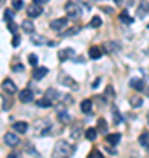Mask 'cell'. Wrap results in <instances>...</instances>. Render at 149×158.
<instances>
[{
	"mask_svg": "<svg viewBox=\"0 0 149 158\" xmlns=\"http://www.w3.org/2000/svg\"><path fill=\"white\" fill-rule=\"evenodd\" d=\"M74 151H75V146L70 144V142H67V141H58L56 144H54V148H53V155L58 156V158L70 156Z\"/></svg>",
	"mask_w": 149,
	"mask_h": 158,
	"instance_id": "cell-1",
	"label": "cell"
},
{
	"mask_svg": "<svg viewBox=\"0 0 149 158\" xmlns=\"http://www.w3.org/2000/svg\"><path fill=\"white\" fill-rule=\"evenodd\" d=\"M58 81H60L63 86L70 88V90H77V88H79V83H77L75 79H72L69 74H65V72H60V74H58Z\"/></svg>",
	"mask_w": 149,
	"mask_h": 158,
	"instance_id": "cell-2",
	"label": "cell"
},
{
	"mask_svg": "<svg viewBox=\"0 0 149 158\" xmlns=\"http://www.w3.org/2000/svg\"><path fill=\"white\" fill-rule=\"evenodd\" d=\"M65 12H67V16L72 18V19L81 18V7L77 6L75 2H67V4H65Z\"/></svg>",
	"mask_w": 149,
	"mask_h": 158,
	"instance_id": "cell-3",
	"label": "cell"
},
{
	"mask_svg": "<svg viewBox=\"0 0 149 158\" xmlns=\"http://www.w3.org/2000/svg\"><path fill=\"white\" fill-rule=\"evenodd\" d=\"M75 56V51L72 48H63V49L58 51V60L60 62H67V60H72Z\"/></svg>",
	"mask_w": 149,
	"mask_h": 158,
	"instance_id": "cell-4",
	"label": "cell"
},
{
	"mask_svg": "<svg viewBox=\"0 0 149 158\" xmlns=\"http://www.w3.org/2000/svg\"><path fill=\"white\" fill-rule=\"evenodd\" d=\"M4 142H6L7 146L16 148L18 144H19V137H18V132H7L6 135H4Z\"/></svg>",
	"mask_w": 149,
	"mask_h": 158,
	"instance_id": "cell-5",
	"label": "cell"
},
{
	"mask_svg": "<svg viewBox=\"0 0 149 158\" xmlns=\"http://www.w3.org/2000/svg\"><path fill=\"white\" fill-rule=\"evenodd\" d=\"M26 14H28L30 18H32V19H34V18H39L40 14H42V6H40V4H30L28 7H26Z\"/></svg>",
	"mask_w": 149,
	"mask_h": 158,
	"instance_id": "cell-6",
	"label": "cell"
},
{
	"mask_svg": "<svg viewBox=\"0 0 149 158\" xmlns=\"http://www.w3.org/2000/svg\"><path fill=\"white\" fill-rule=\"evenodd\" d=\"M147 14H149V2H147V0L139 2V6H137V16L142 19V18H146Z\"/></svg>",
	"mask_w": 149,
	"mask_h": 158,
	"instance_id": "cell-7",
	"label": "cell"
},
{
	"mask_svg": "<svg viewBox=\"0 0 149 158\" xmlns=\"http://www.w3.org/2000/svg\"><path fill=\"white\" fill-rule=\"evenodd\" d=\"M2 90L6 91V93H9V95H12V93H16L18 88L16 85H14V81H11V79H4L2 81Z\"/></svg>",
	"mask_w": 149,
	"mask_h": 158,
	"instance_id": "cell-8",
	"label": "cell"
},
{
	"mask_svg": "<svg viewBox=\"0 0 149 158\" xmlns=\"http://www.w3.org/2000/svg\"><path fill=\"white\" fill-rule=\"evenodd\" d=\"M67 23H69L67 18H58V19H53L49 27H51V30H58V32H60V30H63L67 27Z\"/></svg>",
	"mask_w": 149,
	"mask_h": 158,
	"instance_id": "cell-9",
	"label": "cell"
},
{
	"mask_svg": "<svg viewBox=\"0 0 149 158\" xmlns=\"http://www.w3.org/2000/svg\"><path fill=\"white\" fill-rule=\"evenodd\" d=\"M19 100L23 102V104H28V102L34 100V91L30 90V88H25V90L19 91Z\"/></svg>",
	"mask_w": 149,
	"mask_h": 158,
	"instance_id": "cell-10",
	"label": "cell"
},
{
	"mask_svg": "<svg viewBox=\"0 0 149 158\" xmlns=\"http://www.w3.org/2000/svg\"><path fill=\"white\" fill-rule=\"evenodd\" d=\"M119 49H121V44L119 42H116V40L105 42V46H103V51H105V53H118Z\"/></svg>",
	"mask_w": 149,
	"mask_h": 158,
	"instance_id": "cell-11",
	"label": "cell"
},
{
	"mask_svg": "<svg viewBox=\"0 0 149 158\" xmlns=\"http://www.w3.org/2000/svg\"><path fill=\"white\" fill-rule=\"evenodd\" d=\"M12 130L18 132V134H25V132L28 130V123H26V121H14V123H12Z\"/></svg>",
	"mask_w": 149,
	"mask_h": 158,
	"instance_id": "cell-12",
	"label": "cell"
},
{
	"mask_svg": "<svg viewBox=\"0 0 149 158\" xmlns=\"http://www.w3.org/2000/svg\"><path fill=\"white\" fill-rule=\"evenodd\" d=\"M130 88L132 90H137V91H142V90H146V85H144V79H132L130 81Z\"/></svg>",
	"mask_w": 149,
	"mask_h": 158,
	"instance_id": "cell-13",
	"label": "cell"
},
{
	"mask_svg": "<svg viewBox=\"0 0 149 158\" xmlns=\"http://www.w3.org/2000/svg\"><path fill=\"white\" fill-rule=\"evenodd\" d=\"M102 55H103V48H98V46H91L90 48V58L98 60V58H102Z\"/></svg>",
	"mask_w": 149,
	"mask_h": 158,
	"instance_id": "cell-14",
	"label": "cell"
},
{
	"mask_svg": "<svg viewBox=\"0 0 149 158\" xmlns=\"http://www.w3.org/2000/svg\"><path fill=\"white\" fill-rule=\"evenodd\" d=\"M21 28L25 30V34H34V30H35V27H34V23H32V18H28V19H23V23H21Z\"/></svg>",
	"mask_w": 149,
	"mask_h": 158,
	"instance_id": "cell-15",
	"label": "cell"
},
{
	"mask_svg": "<svg viewBox=\"0 0 149 158\" xmlns=\"http://www.w3.org/2000/svg\"><path fill=\"white\" fill-rule=\"evenodd\" d=\"M139 142H140V146L146 148L147 153H149V132H147V130H144L142 134L139 135Z\"/></svg>",
	"mask_w": 149,
	"mask_h": 158,
	"instance_id": "cell-16",
	"label": "cell"
},
{
	"mask_svg": "<svg viewBox=\"0 0 149 158\" xmlns=\"http://www.w3.org/2000/svg\"><path fill=\"white\" fill-rule=\"evenodd\" d=\"M119 141H121V134H109V135L105 137L107 146H116Z\"/></svg>",
	"mask_w": 149,
	"mask_h": 158,
	"instance_id": "cell-17",
	"label": "cell"
},
{
	"mask_svg": "<svg viewBox=\"0 0 149 158\" xmlns=\"http://www.w3.org/2000/svg\"><path fill=\"white\" fill-rule=\"evenodd\" d=\"M58 119H60V123L67 125L72 118H70V114L67 113V109H62V111H58Z\"/></svg>",
	"mask_w": 149,
	"mask_h": 158,
	"instance_id": "cell-18",
	"label": "cell"
},
{
	"mask_svg": "<svg viewBox=\"0 0 149 158\" xmlns=\"http://www.w3.org/2000/svg\"><path fill=\"white\" fill-rule=\"evenodd\" d=\"M91 107H93V100L91 98H86V100H83L81 102V111L83 113H91Z\"/></svg>",
	"mask_w": 149,
	"mask_h": 158,
	"instance_id": "cell-19",
	"label": "cell"
},
{
	"mask_svg": "<svg viewBox=\"0 0 149 158\" xmlns=\"http://www.w3.org/2000/svg\"><path fill=\"white\" fill-rule=\"evenodd\" d=\"M47 72H49V70H47L46 67H37V69L34 70V79H42V77H46Z\"/></svg>",
	"mask_w": 149,
	"mask_h": 158,
	"instance_id": "cell-20",
	"label": "cell"
},
{
	"mask_svg": "<svg viewBox=\"0 0 149 158\" xmlns=\"http://www.w3.org/2000/svg\"><path fill=\"white\" fill-rule=\"evenodd\" d=\"M46 97H47V98H51L53 102H56L58 98H62V95H60V91H58V90H54V88H49V90L46 91Z\"/></svg>",
	"mask_w": 149,
	"mask_h": 158,
	"instance_id": "cell-21",
	"label": "cell"
},
{
	"mask_svg": "<svg viewBox=\"0 0 149 158\" xmlns=\"http://www.w3.org/2000/svg\"><path fill=\"white\" fill-rule=\"evenodd\" d=\"M32 42H34L35 46H39V44H49V40H47L44 35H35V34H32Z\"/></svg>",
	"mask_w": 149,
	"mask_h": 158,
	"instance_id": "cell-22",
	"label": "cell"
},
{
	"mask_svg": "<svg viewBox=\"0 0 149 158\" xmlns=\"http://www.w3.org/2000/svg\"><path fill=\"white\" fill-rule=\"evenodd\" d=\"M35 104H37L39 107L47 109V107H51V106H53V100H51V98H47V97H44V98H39V100H35Z\"/></svg>",
	"mask_w": 149,
	"mask_h": 158,
	"instance_id": "cell-23",
	"label": "cell"
},
{
	"mask_svg": "<svg viewBox=\"0 0 149 158\" xmlns=\"http://www.w3.org/2000/svg\"><path fill=\"white\" fill-rule=\"evenodd\" d=\"M84 135H86L88 141H95V139H97V135H98V128H86Z\"/></svg>",
	"mask_w": 149,
	"mask_h": 158,
	"instance_id": "cell-24",
	"label": "cell"
},
{
	"mask_svg": "<svg viewBox=\"0 0 149 158\" xmlns=\"http://www.w3.org/2000/svg\"><path fill=\"white\" fill-rule=\"evenodd\" d=\"M49 125V121L47 119H40V121H37L35 123V132H37V135H40L42 134V127H47Z\"/></svg>",
	"mask_w": 149,
	"mask_h": 158,
	"instance_id": "cell-25",
	"label": "cell"
},
{
	"mask_svg": "<svg viewBox=\"0 0 149 158\" xmlns=\"http://www.w3.org/2000/svg\"><path fill=\"white\" fill-rule=\"evenodd\" d=\"M119 19H121V23H126V25H132L133 23V18H130V14H128L126 11H123L119 14Z\"/></svg>",
	"mask_w": 149,
	"mask_h": 158,
	"instance_id": "cell-26",
	"label": "cell"
},
{
	"mask_svg": "<svg viewBox=\"0 0 149 158\" xmlns=\"http://www.w3.org/2000/svg\"><path fill=\"white\" fill-rule=\"evenodd\" d=\"M112 123L114 125L121 123V114H119V111H118V107H114V106H112Z\"/></svg>",
	"mask_w": 149,
	"mask_h": 158,
	"instance_id": "cell-27",
	"label": "cell"
},
{
	"mask_svg": "<svg viewBox=\"0 0 149 158\" xmlns=\"http://www.w3.org/2000/svg\"><path fill=\"white\" fill-rule=\"evenodd\" d=\"M130 106H132V107H140V106H142V98H140V97H132V98H130Z\"/></svg>",
	"mask_w": 149,
	"mask_h": 158,
	"instance_id": "cell-28",
	"label": "cell"
},
{
	"mask_svg": "<svg viewBox=\"0 0 149 158\" xmlns=\"http://www.w3.org/2000/svg\"><path fill=\"white\" fill-rule=\"evenodd\" d=\"M90 25H91L93 28H98V27H102V19H100L98 16H93L91 21H90Z\"/></svg>",
	"mask_w": 149,
	"mask_h": 158,
	"instance_id": "cell-29",
	"label": "cell"
},
{
	"mask_svg": "<svg viewBox=\"0 0 149 158\" xmlns=\"http://www.w3.org/2000/svg\"><path fill=\"white\" fill-rule=\"evenodd\" d=\"M97 128H98V132H107V123H105V119H103V118L98 119Z\"/></svg>",
	"mask_w": 149,
	"mask_h": 158,
	"instance_id": "cell-30",
	"label": "cell"
},
{
	"mask_svg": "<svg viewBox=\"0 0 149 158\" xmlns=\"http://www.w3.org/2000/svg\"><path fill=\"white\" fill-rule=\"evenodd\" d=\"M4 19H6V21H12V19H14V9H6V12H4Z\"/></svg>",
	"mask_w": 149,
	"mask_h": 158,
	"instance_id": "cell-31",
	"label": "cell"
},
{
	"mask_svg": "<svg viewBox=\"0 0 149 158\" xmlns=\"http://www.w3.org/2000/svg\"><path fill=\"white\" fill-rule=\"evenodd\" d=\"M81 135V125H74V128H72V139H77Z\"/></svg>",
	"mask_w": 149,
	"mask_h": 158,
	"instance_id": "cell-32",
	"label": "cell"
},
{
	"mask_svg": "<svg viewBox=\"0 0 149 158\" xmlns=\"http://www.w3.org/2000/svg\"><path fill=\"white\" fill-rule=\"evenodd\" d=\"M23 7V0H12V9L14 11H19Z\"/></svg>",
	"mask_w": 149,
	"mask_h": 158,
	"instance_id": "cell-33",
	"label": "cell"
},
{
	"mask_svg": "<svg viewBox=\"0 0 149 158\" xmlns=\"http://www.w3.org/2000/svg\"><path fill=\"white\" fill-rule=\"evenodd\" d=\"M7 30H9L11 34H16V30H18L16 23H14V21H7Z\"/></svg>",
	"mask_w": 149,
	"mask_h": 158,
	"instance_id": "cell-34",
	"label": "cell"
},
{
	"mask_svg": "<svg viewBox=\"0 0 149 158\" xmlns=\"http://www.w3.org/2000/svg\"><path fill=\"white\" fill-rule=\"evenodd\" d=\"M28 62H30V65H37V62H39V56H37V55H34V53H32V55H28Z\"/></svg>",
	"mask_w": 149,
	"mask_h": 158,
	"instance_id": "cell-35",
	"label": "cell"
},
{
	"mask_svg": "<svg viewBox=\"0 0 149 158\" xmlns=\"http://www.w3.org/2000/svg\"><path fill=\"white\" fill-rule=\"evenodd\" d=\"M62 102L65 104V106H70V104L74 102V98H72L70 95H63V97H62Z\"/></svg>",
	"mask_w": 149,
	"mask_h": 158,
	"instance_id": "cell-36",
	"label": "cell"
},
{
	"mask_svg": "<svg viewBox=\"0 0 149 158\" xmlns=\"http://www.w3.org/2000/svg\"><path fill=\"white\" fill-rule=\"evenodd\" d=\"M19 42H21V37H19L18 34H14V37H12V48H18Z\"/></svg>",
	"mask_w": 149,
	"mask_h": 158,
	"instance_id": "cell-37",
	"label": "cell"
},
{
	"mask_svg": "<svg viewBox=\"0 0 149 158\" xmlns=\"http://www.w3.org/2000/svg\"><path fill=\"white\" fill-rule=\"evenodd\" d=\"M77 32H79V28L74 27V28H70L69 32H62V35H63V37H67V35H74V34H77Z\"/></svg>",
	"mask_w": 149,
	"mask_h": 158,
	"instance_id": "cell-38",
	"label": "cell"
},
{
	"mask_svg": "<svg viewBox=\"0 0 149 158\" xmlns=\"http://www.w3.org/2000/svg\"><path fill=\"white\" fill-rule=\"evenodd\" d=\"M11 106H12V100H11V98H6V100H4V104H2V107L6 109V111L11 107Z\"/></svg>",
	"mask_w": 149,
	"mask_h": 158,
	"instance_id": "cell-39",
	"label": "cell"
},
{
	"mask_svg": "<svg viewBox=\"0 0 149 158\" xmlns=\"http://www.w3.org/2000/svg\"><path fill=\"white\" fill-rule=\"evenodd\" d=\"M90 156H91V158H103V156H102V153L97 151V149H93V151L90 153Z\"/></svg>",
	"mask_w": 149,
	"mask_h": 158,
	"instance_id": "cell-40",
	"label": "cell"
},
{
	"mask_svg": "<svg viewBox=\"0 0 149 158\" xmlns=\"http://www.w3.org/2000/svg\"><path fill=\"white\" fill-rule=\"evenodd\" d=\"M12 69H14L16 72H21V70H23V65H19V63H14V65H12Z\"/></svg>",
	"mask_w": 149,
	"mask_h": 158,
	"instance_id": "cell-41",
	"label": "cell"
},
{
	"mask_svg": "<svg viewBox=\"0 0 149 158\" xmlns=\"http://www.w3.org/2000/svg\"><path fill=\"white\" fill-rule=\"evenodd\" d=\"M72 60H74L75 63H83V62H84V58H83V56H74Z\"/></svg>",
	"mask_w": 149,
	"mask_h": 158,
	"instance_id": "cell-42",
	"label": "cell"
},
{
	"mask_svg": "<svg viewBox=\"0 0 149 158\" xmlns=\"http://www.w3.org/2000/svg\"><path fill=\"white\" fill-rule=\"evenodd\" d=\"M98 85H100V79H95V81H93V85H91V88L95 90V88H98Z\"/></svg>",
	"mask_w": 149,
	"mask_h": 158,
	"instance_id": "cell-43",
	"label": "cell"
},
{
	"mask_svg": "<svg viewBox=\"0 0 149 158\" xmlns=\"http://www.w3.org/2000/svg\"><path fill=\"white\" fill-rule=\"evenodd\" d=\"M103 12H109V14H114V9H111V7H103Z\"/></svg>",
	"mask_w": 149,
	"mask_h": 158,
	"instance_id": "cell-44",
	"label": "cell"
},
{
	"mask_svg": "<svg viewBox=\"0 0 149 158\" xmlns=\"http://www.w3.org/2000/svg\"><path fill=\"white\" fill-rule=\"evenodd\" d=\"M105 95H114V90H112V88H107V90H105Z\"/></svg>",
	"mask_w": 149,
	"mask_h": 158,
	"instance_id": "cell-45",
	"label": "cell"
},
{
	"mask_svg": "<svg viewBox=\"0 0 149 158\" xmlns=\"http://www.w3.org/2000/svg\"><path fill=\"white\" fill-rule=\"evenodd\" d=\"M35 4H40V6H44V4H47V2H49V0H34Z\"/></svg>",
	"mask_w": 149,
	"mask_h": 158,
	"instance_id": "cell-46",
	"label": "cell"
},
{
	"mask_svg": "<svg viewBox=\"0 0 149 158\" xmlns=\"http://www.w3.org/2000/svg\"><path fill=\"white\" fill-rule=\"evenodd\" d=\"M146 95L149 97V86H147V88H146Z\"/></svg>",
	"mask_w": 149,
	"mask_h": 158,
	"instance_id": "cell-47",
	"label": "cell"
},
{
	"mask_svg": "<svg viewBox=\"0 0 149 158\" xmlns=\"http://www.w3.org/2000/svg\"><path fill=\"white\" fill-rule=\"evenodd\" d=\"M116 4H123V0H114Z\"/></svg>",
	"mask_w": 149,
	"mask_h": 158,
	"instance_id": "cell-48",
	"label": "cell"
},
{
	"mask_svg": "<svg viewBox=\"0 0 149 158\" xmlns=\"http://www.w3.org/2000/svg\"><path fill=\"white\" fill-rule=\"evenodd\" d=\"M147 123H149V113H147Z\"/></svg>",
	"mask_w": 149,
	"mask_h": 158,
	"instance_id": "cell-49",
	"label": "cell"
},
{
	"mask_svg": "<svg viewBox=\"0 0 149 158\" xmlns=\"http://www.w3.org/2000/svg\"><path fill=\"white\" fill-rule=\"evenodd\" d=\"M0 6H2V0H0Z\"/></svg>",
	"mask_w": 149,
	"mask_h": 158,
	"instance_id": "cell-50",
	"label": "cell"
}]
</instances>
